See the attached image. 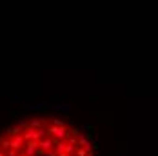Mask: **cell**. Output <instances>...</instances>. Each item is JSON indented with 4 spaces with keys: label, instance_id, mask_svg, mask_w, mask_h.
Listing matches in <instances>:
<instances>
[{
    "label": "cell",
    "instance_id": "obj_1",
    "mask_svg": "<svg viewBox=\"0 0 158 156\" xmlns=\"http://www.w3.org/2000/svg\"><path fill=\"white\" fill-rule=\"evenodd\" d=\"M22 136H24V140H26V142H29V140H40L42 136H46V127H40V129L26 127V129H22Z\"/></svg>",
    "mask_w": 158,
    "mask_h": 156
},
{
    "label": "cell",
    "instance_id": "obj_2",
    "mask_svg": "<svg viewBox=\"0 0 158 156\" xmlns=\"http://www.w3.org/2000/svg\"><path fill=\"white\" fill-rule=\"evenodd\" d=\"M46 136H51V138H55V140H65L69 134H67V129H65V127L49 125V127H46Z\"/></svg>",
    "mask_w": 158,
    "mask_h": 156
},
{
    "label": "cell",
    "instance_id": "obj_3",
    "mask_svg": "<svg viewBox=\"0 0 158 156\" xmlns=\"http://www.w3.org/2000/svg\"><path fill=\"white\" fill-rule=\"evenodd\" d=\"M22 151H24V156H36V153H38V140L26 142Z\"/></svg>",
    "mask_w": 158,
    "mask_h": 156
},
{
    "label": "cell",
    "instance_id": "obj_4",
    "mask_svg": "<svg viewBox=\"0 0 158 156\" xmlns=\"http://www.w3.org/2000/svg\"><path fill=\"white\" fill-rule=\"evenodd\" d=\"M53 147H55V138H49V136H42V138L38 140V149H40L42 153L53 151Z\"/></svg>",
    "mask_w": 158,
    "mask_h": 156
},
{
    "label": "cell",
    "instance_id": "obj_5",
    "mask_svg": "<svg viewBox=\"0 0 158 156\" xmlns=\"http://www.w3.org/2000/svg\"><path fill=\"white\" fill-rule=\"evenodd\" d=\"M24 136H22V133L20 134H15V136H11V149H15V151H22V147H24Z\"/></svg>",
    "mask_w": 158,
    "mask_h": 156
},
{
    "label": "cell",
    "instance_id": "obj_6",
    "mask_svg": "<svg viewBox=\"0 0 158 156\" xmlns=\"http://www.w3.org/2000/svg\"><path fill=\"white\" fill-rule=\"evenodd\" d=\"M20 133H22V127H20L18 124H16L15 127H9V129L6 131V134H7L9 138H11V136H15V134H20Z\"/></svg>",
    "mask_w": 158,
    "mask_h": 156
},
{
    "label": "cell",
    "instance_id": "obj_7",
    "mask_svg": "<svg viewBox=\"0 0 158 156\" xmlns=\"http://www.w3.org/2000/svg\"><path fill=\"white\" fill-rule=\"evenodd\" d=\"M0 147H2V151H6V149H9L11 147V138L7 136V138H4V136H0Z\"/></svg>",
    "mask_w": 158,
    "mask_h": 156
},
{
    "label": "cell",
    "instance_id": "obj_8",
    "mask_svg": "<svg viewBox=\"0 0 158 156\" xmlns=\"http://www.w3.org/2000/svg\"><path fill=\"white\" fill-rule=\"evenodd\" d=\"M75 151H77V145H71V143L65 142V153L69 156H75Z\"/></svg>",
    "mask_w": 158,
    "mask_h": 156
},
{
    "label": "cell",
    "instance_id": "obj_9",
    "mask_svg": "<svg viewBox=\"0 0 158 156\" xmlns=\"http://www.w3.org/2000/svg\"><path fill=\"white\" fill-rule=\"evenodd\" d=\"M27 127H33V129H40V127H44V124H42L40 120H31V122L27 124Z\"/></svg>",
    "mask_w": 158,
    "mask_h": 156
},
{
    "label": "cell",
    "instance_id": "obj_10",
    "mask_svg": "<svg viewBox=\"0 0 158 156\" xmlns=\"http://www.w3.org/2000/svg\"><path fill=\"white\" fill-rule=\"evenodd\" d=\"M75 156H87V151H85L84 147H77V151H75Z\"/></svg>",
    "mask_w": 158,
    "mask_h": 156
},
{
    "label": "cell",
    "instance_id": "obj_11",
    "mask_svg": "<svg viewBox=\"0 0 158 156\" xmlns=\"http://www.w3.org/2000/svg\"><path fill=\"white\" fill-rule=\"evenodd\" d=\"M51 125H56V127H65V122H64V120H60V118H55Z\"/></svg>",
    "mask_w": 158,
    "mask_h": 156
},
{
    "label": "cell",
    "instance_id": "obj_12",
    "mask_svg": "<svg viewBox=\"0 0 158 156\" xmlns=\"http://www.w3.org/2000/svg\"><path fill=\"white\" fill-rule=\"evenodd\" d=\"M4 153H6V156H16V154H18V151H15V149H11V147H9V149H6Z\"/></svg>",
    "mask_w": 158,
    "mask_h": 156
},
{
    "label": "cell",
    "instance_id": "obj_13",
    "mask_svg": "<svg viewBox=\"0 0 158 156\" xmlns=\"http://www.w3.org/2000/svg\"><path fill=\"white\" fill-rule=\"evenodd\" d=\"M85 131H89V133H95V127L89 124V125H85Z\"/></svg>",
    "mask_w": 158,
    "mask_h": 156
},
{
    "label": "cell",
    "instance_id": "obj_14",
    "mask_svg": "<svg viewBox=\"0 0 158 156\" xmlns=\"http://www.w3.org/2000/svg\"><path fill=\"white\" fill-rule=\"evenodd\" d=\"M0 156H6V153H4V151H2V149H0Z\"/></svg>",
    "mask_w": 158,
    "mask_h": 156
}]
</instances>
